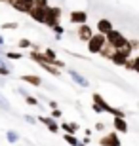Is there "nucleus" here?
Listing matches in <instances>:
<instances>
[{
  "label": "nucleus",
  "instance_id": "f257e3e1",
  "mask_svg": "<svg viewBox=\"0 0 139 146\" xmlns=\"http://www.w3.org/2000/svg\"><path fill=\"white\" fill-rule=\"evenodd\" d=\"M105 38H107V44L111 46V48H114V49H122L124 46H128V38L124 36L120 31H116V29H112Z\"/></svg>",
  "mask_w": 139,
  "mask_h": 146
},
{
  "label": "nucleus",
  "instance_id": "f03ea898",
  "mask_svg": "<svg viewBox=\"0 0 139 146\" xmlns=\"http://www.w3.org/2000/svg\"><path fill=\"white\" fill-rule=\"evenodd\" d=\"M86 46H88V51H90V53L99 55V53H101V49L107 46V38L103 36V34L95 33L90 40H88V42H86Z\"/></svg>",
  "mask_w": 139,
  "mask_h": 146
},
{
  "label": "nucleus",
  "instance_id": "7ed1b4c3",
  "mask_svg": "<svg viewBox=\"0 0 139 146\" xmlns=\"http://www.w3.org/2000/svg\"><path fill=\"white\" fill-rule=\"evenodd\" d=\"M61 8H57V6H48L46 8V15H44V23L42 25H46V27H55V25H59V19H61Z\"/></svg>",
  "mask_w": 139,
  "mask_h": 146
},
{
  "label": "nucleus",
  "instance_id": "20e7f679",
  "mask_svg": "<svg viewBox=\"0 0 139 146\" xmlns=\"http://www.w3.org/2000/svg\"><path fill=\"white\" fill-rule=\"evenodd\" d=\"M99 146H122V141H120V137H118L116 131H109L105 135L97 141Z\"/></svg>",
  "mask_w": 139,
  "mask_h": 146
},
{
  "label": "nucleus",
  "instance_id": "39448f33",
  "mask_svg": "<svg viewBox=\"0 0 139 146\" xmlns=\"http://www.w3.org/2000/svg\"><path fill=\"white\" fill-rule=\"evenodd\" d=\"M10 6L13 8V10H17L19 13H27L34 8V0H11Z\"/></svg>",
  "mask_w": 139,
  "mask_h": 146
},
{
  "label": "nucleus",
  "instance_id": "423d86ee",
  "mask_svg": "<svg viewBox=\"0 0 139 146\" xmlns=\"http://www.w3.org/2000/svg\"><path fill=\"white\" fill-rule=\"evenodd\" d=\"M69 21L75 25H84V23H88V13L84 10H73L69 13Z\"/></svg>",
  "mask_w": 139,
  "mask_h": 146
},
{
  "label": "nucleus",
  "instance_id": "0eeeda50",
  "mask_svg": "<svg viewBox=\"0 0 139 146\" xmlns=\"http://www.w3.org/2000/svg\"><path fill=\"white\" fill-rule=\"evenodd\" d=\"M93 34H95V33H93V29H91L88 23H84V25H78V29H76V36L80 38L82 42H88V40H90Z\"/></svg>",
  "mask_w": 139,
  "mask_h": 146
},
{
  "label": "nucleus",
  "instance_id": "6e6552de",
  "mask_svg": "<svg viewBox=\"0 0 139 146\" xmlns=\"http://www.w3.org/2000/svg\"><path fill=\"white\" fill-rule=\"evenodd\" d=\"M36 119L40 121V123H44L46 127H48L50 133H59V131H61V129H59V123L55 121L54 118H50V116H38Z\"/></svg>",
  "mask_w": 139,
  "mask_h": 146
},
{
  "label": "nucleus",
  "instance_id": "1a4fd4ad",
  "mask_svg": "<svg viewBox=\"0 0 139 146\" xmlns=\"http://www.w3.org/2000/svg\"><path fill=\"white\" fill-rule=\"evenodd\" d=\"M67 74H69L71 78H73V82H75V84H78L80 87H88V86H90L88 78H84V76H82L80 72H76L75 68H67Z\"/></svg>",
  "mask_w": 139,
  "mask_h": 146
},
{
  "label": "nucleus",
  "instance_id": "9d476101",
  "mask_svg": "<svg viewBox=\"0 0 139 146\" xmlns=\"http://www.w3.org/2000/svg\"><path fill=\"white\" fill-rule=\"evenodd\" d=\"M112 131L120 133H128V119L126 118H112Z\"/></svg>",
  "mask_w": 139,
  "mask_h": 146
},
{
  "label": "nucleus",
  "instance_id": "9b49d317",
  "mask_svg": "<svg viewBox=\"0 0 139 146\" xmlns=\"http://www.w3.org/2000/svg\"><path fill=\"white\" fill-rule=\"evenodd\" d=\"M112 29H114V27H112V21H111V19H105V17H103V19H99V21H97V33L103 34V36H107Z\"/></svg>",
  "mask_w": 139,
  "mask_h": 146
},
{
  "label": "nucleus",
  "instance_id": "f8f14e48",
  "mask_svg": "<svg viewBox=\"0 0 139 146\" xmlns=\"http://www.w3.org/2000/svg\"><path fill=\"white\" fill-rule=\"evenodd\" d=\"M59 129H63L67 135H76L78 129H80V125L76 123V121H63V123L59 125Z\"/></svg>",
  "mask_w": 139,
  "mask_h": 146
},
{
  "label": "nucleus",
  "instance_id": "ddd939ff",
  "mask_svg": "<svg viewBox=\"0 0 139 146\" xmlns=\"http://www.w3.org/2000/svg\"><path fill=\"white\" fill-rule=\"evenodd\" d=\"M44 15H46V8H32L31 11H29V17L31 19H34L36 23H44Z\"/></svg>",
  "mask_w": 139,
  "mask_h": 146
},
{
  "label": "nucleus",
  "instance_id": "4468645a",
  "mask_svg": "<svg viewBox=\"0 0 139 146\" xmlns=\"http://www.w3.org/2000/svg\"><path fill=\"white\" fill-rule=\"evenodd\" d=\"M111 61H112V65H116V66H124L126 65V61H128V57L120 51V49H114V53H112V57H111Z\"/></svg>",
  "mask_w": 139,
  "mask_h": 146
},
{
  "label": "nucleus",
  "instance_id": "2eb2a0df",
  "mask_svg": "<svg viewBox=\"0 0 139 146\" xmlns=\"http://www.w3.org/2000/svg\"><path fill=\"white\" fill-rule=\"evenodd\" d=\"M21 82H25V84H31V86L38 87V86H42V78L36 74H23L21 76Z\"/></svg>",
  "mask_w": 139,
  "mask_h": 146
},
{
  "label": "nucleus",
  "instance_id": "dca6fc26",
  "mask_svg": "<svg viewBox=\"0 0 139 146\" xmlns=\"http://www.w3.org/2000/svg\"><path fill=\"white\" fill-rule=\"evenodd\" d=\"M44 68V70L48 72V74H52V76H55V78H57V76H61V70H59V68H55V66H52L50 65V63H42V65H40Z\"/></svg>",
  "mask_w": 139,
  "mask_h": 146
},
{
  "label": "nucleus",
  "instance_id": "f3484780",
  "mask_svg": "<svg viewBox=\"0 0 139 146\" xmlns=\"http://www.w3.org/2000/svg\"><path fill=\"white\" fill-rule=\"evenodd\" d=\"M63 141L67 142L69 146H78V144H80V141H78V137H76V135H67V133H65Z\"/></svg>",
  "mask_w": 139,
  "mask_h": 146
},
{
  "label": "nucleus",
  "instance_id": "a211bd4d",
  "mask_svg": "<svg viewBox=\"0 0 139 146\" xmlns=\"http://www.w3.org/2000/svg\"><path fill=\"white\" fill-rule=\"evenodd\" d=\"M112 53H114V48H111V46L107 44V46H105V48L101 49V53H99V55H101V57H105V59H109V61H111Z\"/></svg>",
  "mask_w": 139,
  "mask_h": 146
},
{
  "label": "nucleus",
  "instance_id": "6ab92c4d",
  "mask_svg": "<svg viewBox=\"0 0 139 146\" xmlns=\"http://www.w3.org/2000/svg\"><path fill=\"white\" fill-rule=\"evenodd\" d=\"M6 139H8L10 144H15V142L19 141V135H17L15 131H8V133H6Z\"/></svg>",
  "mask_w": 139,
  "mask_h": 146
},
{
  "label": "nucleus",
  "instance_id": "aec40b11",
  "mask_svg": "<svg viewBox=\"0 0 139 146\" xmlns=\"http://www.w3.org/2000/svg\"><path fill=\"white\" fill-rule=\"evenodd\" d=\"M0 110H6V112H8V110H11L10 103H8V99H6L2 93H0Z\"/></svg>",
  "mask_w": 139,
  "mask_h": 146
},
{
  "label": "nucleus",
  "instance_id": "412c9836",
  "mask_svg": "<svg viewBox=\"0 0 139 146\" xmlns=\"http://www.w3.org/2000/svg\"><path fill=\"white\" fill-rule=\"evenodd\" d=\"M11 74V68L6 65L4 61H0V76H10Z\"/></svg>",
  "mask_w": 139,
  "mask_h": 146
},
{
  "label": "nucleus",
  "instance_id": "4be33fe9",
  "mask_svg": "<svg viewBox=\"0 0 139 146\" xmlns=\"http://www.w3.org/2000/svg\"><path fill=\"white\" fill-rule=\"evenodd\" d=\"M25 103L31 104V106H40L38 99H36V97H32V95H25Z\"/></svg>",
  "mask_w": 139,
  "mask_h": 146
},
{
  "label": "nucleus",
  "instance_id": "5701e85b",
  "mask_svg": "<svg viewBox=\"0 0 139 146\" xmlns=\"http://www.w3.org/2000/svg\"><path fill=\"white\" fill-rule=\"evenodd\" d=\"M52 31L55 33V38H57V40H61V36H63V33H65V29L61 27V25H55V27H52Z\"/></svg>",
  "mask_w": 139,
  "mask_h": 146
},
{
  "label": "nucleus",
  "instance_id": "b1692460",
  "mask_svg": "<svg viewBox=\"0 0 139 146\" xmlns=\"http://www.w3.org/2000/svg\"><path fill=\"white\" fill-rule=\"evenodd\" d=\"M19 48H21V49L32 48V42H31V40H29V38H21V40H19Z\"/></svg>",
  "mask_w": 139,
  "mask_h": 146
},
{
  "label": "nucleus",
  "instance_id": "393cba45",
  "mask_svg": "<svg viewBox=\"0 0 139 146\" xmlns=\"http://www.w3.org/2000/svg\"><path fill=\"white\" fill-rule=\"evenodd\" d=\"M6 57H8V59H11V61H19L23 57V53H17V51H8V53H6Z\"/></svg>",
  "mask_w": 139,
  "mask_h": 146
},
{
  "label": "nucleus",
  "instance_id": "a878e982",
  "mask_svg": "<svg viewBox=\"0 0 139 146\" xmlns=\"http://www.w3.org/2000/svg\"><path fill=\"white\" fill-rule=\"evenodd\" d=\"M61 116H63V112H61L59 108H54L52 112H50V118H54V119H59Z\"/></svg>",
  "mask_w": 139,
  "mask_h": 146
},
{
  "label": "nucleus",
  "instance_id": "bb28decb",
  "mask_svg": "<svg viewBox=\"0 0 139 146\" xmlns=\"http://www.w3.org/2000/svg\"><path fill=\"white\" fill-rule=\"evenodd\" d=\"M34 6L36 8H48V0H34Z\"/></svg>",
  "mask_w": 139,
  "mask_h": 146
},
{
  "label": "nucleus",
  "instance_id": "cd10ccee",
  "mask_svg": "<svg viewBox=\"0 0 139 146\" xmlns=\"http://www.w3.org/2000/svg\"><path fill=\"white\" fill-rule=\"evenodd\" d=\"M128 44H130L132 49H139V40H134V38H132V40H128Z\"/></svg>",
  "mask_w": 139,
  "mask_h": 146
},
{
  "label": "nucleus",
  "instance_id": "c85d7f7f",
  "mask_svg": "<svg viewBox=\"0 0 139 146\" xmlns=\"http://www.w3.org/2000/svg\"><path fill=\"white\" fill-rule=\"evenodd\" d=\"M91 110H93L95 114H105V112H103V108H101V106H97L95 103H91Z\"/></svg>",
  "mask_w": 139,
  "mask_h": 146
},
{
  "label": "nucleus",
  "instance_id": "c756f323",
  "mask_svg": "<svg viewBox=\"0 0 139 146\" xmlns=\"http://www.w3.org/2000/svg\"><path fill=\"white\" fill-rule=\"evenodd\" d=\"M134 59V70L139 72V55H135V57H132Z\"/></svg>",
  "mask_w": 139,
  "mask_h": 146
},
{
  "label": "nucleus",
  "instance_id": "7c9ffc66",
  "mask_svg": "<svg viewBox=\"0 0 139 146\" xmlns=\"http://www.w3.org/2000/svg\"><path fill=\"white\" fill-rule=\"evenodd\" d=\"M2 29H8V31H11V29H17V23H4V25H2Z\"/></svg>",
  "mask_w": 139,
  "mask_h": 146
},
{
  "label": "nucleus",
  "instance_id": "2f4dec72",
  "mask_svg": "<svg viewBox=\"0 0 139 146\" xmlns=\"http://www.w3.org/2000/svg\"><path fill=\"white\" fill-rule=\"evenodd\" d=\"M95 131H105V123H103V121H97L95 123Z\"/></svg>",
  "mask_w": 139,
  "mask_h": 146
},
{
  "label": "nucleus",
  "instance_id": "473e14b6",
  "mask_svg": "<svg viewBox=\"0 0 139 146\" xmlns=\"http://www.w3.org/2000/svg\"><path fill=\"white\" fill-rule=\"evenodd\" d=\"M25 121H29V123H36V118H32V116H25Z\"/></svg>",
  "mask_w": 139,
  "mask_h": 146
},
{
  "label": "nucleus",
  "instance_id": "72a5a7b5",
  "mask_svg": "<svg viewBox=\"0 0 139 146\" xmlns=\"http://www.w3.org/2000/svg\"><path fill=\"white\" fill-rule=\"evenodd\" d=\"M48 106H50L52 110H54V108H57V103H55V101H50V103H48Z\"/></svg>",
  "mask_w": 139,
  "mask_h": 146
},
{
  "label": "nucleus",
  "instance_id": "f704fd0d",
  "mask_svg": "<svg viewBox=\"0 0 139 146\" xmlns=\"http://www.w3.org/2000/svg\"><path fill=\"white\" fill-rule=\"evenodd\" d=\"M4 46V38H2V34H0V48Z\"/></svg>",
  "mask_w": 139,
  "mask_h": 146
},
{
  "label": "nucleus",
  "instance_id": "c9c22d12",
  "mask_svg": "<svg viewBox=\"0 0 139 146\" xmlns=\"http://www.w3.org/2000/svg\"><path fill=\"white\" fill-rule=\"evenodd\" d=\"M78 146H88V144H82V142H80V144H78Z\"/></svg>",
  "mask_w": 139,
  "mask_h": 146
},
{
  "label": "nucleus",
  "instance_id": "e433bc0d",
  "mask_svg": "<svg viewBox=\"0 0 139 146\" xmlns=\"http://www.w3.org/2000/svg\"><path fill=\"white\" fill-rule=\"evenodd\" d=\"M0 2H8V0H0Z\"/></svg>",
  "mask_w": 139,
  "mask_h": 146
},
{
  "label": "nucleus",
  "instance_id": "4c0bfd02",
  "mask_svg": "<svg viewBox=\"0 0 139 146\" xmlns=\"http://www.w3.org/2000/svg\"><path fill=\"white\" fill-rule=\"evenodd\" d=\"M0 61H2V59H0Z\"/></svg>",
  "mask_w": 139,
  "mask_h": 146
}]
</instances>
